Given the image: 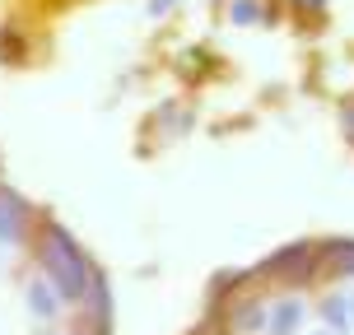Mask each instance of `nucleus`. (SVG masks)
I'll list each match as a JSON object with an SVG mask.
<instances>
[{"label":"nucleus","instance_id":"1","mask_svg":"<svg viewBox=\"0 0 354 335\" xmlns=\"http://www.w3.org/2000/svg\"><path fill=\"white\" fill-rule=\"evenodd\" d=\"M47 275L56 280V289L66 294V298H84L88 289V265H84V251L75 247V238L66 229H47Z\"/></svg>","mask_w":354,"mask_h":335},{"label":"nucleus","instance_id":"2","mask_svg":"<svg viewBox=\"0 0 354 335\" xmlns=\"http://www.w3.org/2000/svg\"><path fill=\"white\" fill-rule=\"evenodd\" d=\"M24 238V200L15 191H0V242Z\"/></svg>","mask_w":354,"mask_h":335},{"label":"nucleus","instance_id":"3","mask_svg":"<svg viewBox=\"0 0 354 335\" xmlns=\"http://www.w3.org/2000/svg\"><path fill=\"white\" fill-rule=\"evenodd\" d=\"M299 317H303L299 303H280V307L270 312V335H289L294 326H299Z\"/></svg>","mask_w":354,"mask_h":335},{"label":"nucleus","instance_id":"4","mask_svg":"<svg viewBox=\"0 0 354 335\" xmlns=\"http://www.w3.org/2000/svg\"><path fill=\"white\" fill-rule=\"evenodd\" d=\"M28 307H33L37 317H52L56 312V298H52V289L37 280V284H28Z\"/></svg>","mask_w":354,"mask_h":335},{"label":"nucleus","instance_id":"5","mask_svg":"<svg viewBox=\"0 0 354 335\" xmlns=\"http://www.w3.org/2000/svg\"><path fill=\"white\" fill-rule=\"evenodd\" d=\"M326 251L336 256V270H354V242H350V247H345V242H331Z\"/></svg>","mask_w":354,"mask_h":335}]
</instances>
